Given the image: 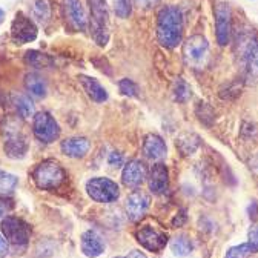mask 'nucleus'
Here are the masks:
<instances>
[{
	"mask_svg": "<svg viewBox=\"0 0 258 258\" xmlns=\"http://www.w3.org/2000/svg\"><path fill=\"white\" fill-rule=\"evenodd\" d=\"M184 34L183 14L178 7H163L157 14V40L161 46L174 49L177 48Z\"/></svg>",
	"mask_w": 258,
	"mask_h": 258,
	"instance_id": "1",
	"label": "nucleus"
},
{
	"mask_svg": "<svg viewBox=\"0 0 258 258\" xmlns=\"http://www.w3.org/2000/svg\"><path fill=\"white\" fill-rule=\"evenodd\" d=\"M89 7V32L92 40L99 46H106L109 42V10L106 0H88Z\"/></svg>",
	"mask_w": 258,
	"mask_h": 258,
	"instance_id": "2",
	"label": "nucleus"
},
{
	"mask_svg": "<svg viewBox=\"0 0 258 258\" xmlns=\"http://www.w3.org/2000/svg\"><path fill=\"white\" fill-rule=\"evenodd\" d=\"M32 180L42 190H55L67 180V172L58 161L48 158L40 161L36 169L32 171Z\"/></svg>",
	"mask_w": 258,
	"mask_h": 258,
	"instance_id": "3",
	"label": "nucleus"
},
{
	"mask_svg": "<svg viewBox=\"0 0 258 258\" xmlns=\"http://www.w3.org/2000/svg\"><path fill=\"white\" fill-rule=\"evenodd\" d=\"M0 229H2V235L8 241V244H13L16 247H23L29 243L31 238V226L14 215H8L0 221Z\"/></svg>",
	"mask_w": 258,
	"mask_h": 258,
	"instance_id": "4",
	"label": "nucleus"
},
{
	"mask_svg": "<svg viewBox=\"0 0 258 258\" xmlns=\"http://www.w3.org/2000/svg\"><path fill=\"white\" fill-rule=\"evenodd\" d=\"M86 194L97 203H114L120 197V187L106 177H94L86 183Z\"/></svg>",
	"mask_w": 258,
	"mask_h": 258,
	"instance_id": "5",
	"label": "nucleus"
},
{
	"mask_svg": "<svg viewBox=\"0 0 258 258\" xmlns=\"http://www.w3.org/2000/svg\"><path fill=\"white\" fill-rule=\"evenodd\" d=\"M32 133L39 142L49 145L60 137V126L49 112L40 111L32 117Z\"/></svg>",
	"mask_w": 258,
	"mask_h": 258,
	"instance_id": "6",
	"label": "nucleus"
},
{
	"mask_svg": "<svg viewBox=\"0 0 258 258\" xmlns=\"http://www.w3.org/2000/svg\"><path fill=\"white\" fill-rule=\"evenodd\" d=\"M39 29L36 22L23 13H17L11 23V40L16 45L31 43L37 39Z\"/></svg>",
	"mask_w": 258,
	"mask_h": 258,
	"instance_id": "7",
	"label": "nucleus"
},
{
	"mask_svg": "<svg viewBox=\"0 0 258 258\" xmlns=\"http://www.w3.org/2000/svg\"><path fill=\"white\" fill-rule=\"evenodd\" d=\"M215 14V39L220 46H226L232 36V13L226 2H218L214 8Z\"/></svg>",
	"mask_w": 258,
	"mask_h": 258,
	"instance_id": "8",
	"label": "nucleus"
},
{
	"mask_svg": "<svg viewBox=\"0 0 258 258\" xmlns=\"http://www.w3.org/2000/svg\"><path fill=\"white\" fill-rule=\"evenodd\" d=\"M209 55V42L203 36H190L183 45V57L190 67L200 68Z\"/></svg>",
	"mask_w": 258,
	"mask_h": 258,
	"instance_id": "9",
	"label": "nucleus"
},
{
	"mask_svg": "<svg viewBox=\"0 0 258 258\" xmlns=\"http://www.w3.org/2000/svg\"><path fill=\"white\" fill-rule=\"evenodd\" d=\"M61 14H63L64 22L68 23V26L73 31H86L88 17L82 5V0H63Z\"/></svg>",
	"mask_w": 258,
	"mask_h": 258,
	"instance_id": "10",
	"label": "nucleus"
},
{
	"mask_svg": "<svg viewBox=\"0 0 258 258\" xmlns=\"http://www.w3.org/2000/svg\"><path fill=\"white\" fill-rule=\"evenodd\" d=\"M136 238L139 244L149 252H161L168 244L166 232H161L152 226H143V228L137 229Z\"/></svg>",
	"mask_w": 258,
	"mask_h": 258,
	"instance_id": "11",
	"label": "nucleus"
},
{
	"mask_svg": "<svg viewBox=\"0 0 258 258\" xmlns=\"http://www.w3.org/2000/svg\"><path fill=\"white\" fill-rule=\"evenodd\" d=\"M149 206H151V197L143 190L131 192L126 199V203H124L127 218L131 221H140L146 215Z\"/></svg>",
	"mask_w": 258,
	"mask_h": 258,
	"instance_id": "12",
	"label": "nucleus"
},
{
	"mask_svg": "<svg viewBox=\"0 0 258 258\" xmlns=\"http://www.w3.org/2000/svg\"><path fill=\"white\" fill-rule=\"evenodd\" d=\"M146 178H148V169L142 160H131L123 166L121 181L126 187L137 189L146 181Z\"/></svg>",
	"mask_w": 258,
	"mask_h": 258,
	"instance_id": "13",
	"label": "nucleus"
},
{
	"mask_svg": "<svg viewBox=\"0 0 258 258\" xmlns=\"http://www.w3.org/2000/svg\"><path fill=\"white\" fill-rule=\"evenodd\" d=\"M148 186H149V190L155 196H161V194H165L169 187V171L166 168L165 163H155L149 172H148Z\"/></svg>",
	"mask_w": 258,
	"mask_h": 258,
	"instance_id": "14",
	"label": "nucleus"
},
{
	"mask_svg": "<svg viewBox=\"0 0 258 258\" xmlns=\"http://www.w3.org/2000/svg\"><path fill=\"white\" fill-rule=\"evenodd\" d=\"M143 155L148 160L160 161L163 160L168 154V146L165 140L157 134H148L143 140Z\"/></svg>",
	"mask_w": 258,
	"mask_h": 258,
	"instance_id": "15",
	"label": "nucleus"
},
{
	"mask_svg": "<svg viewBox=\"0 0 258 258\" xmlns=\"http://www.w3.org/2000/svg\"><path fill=\"white\" fill-rule=\"evenodd\" d=\"M80 247L85 256L88 258H97L105 252V241L95 231H86L82 234L80 238Z\"/></svg>",
	"mask_w": 258,
	"mask_h": 258,
	"instance_id": "16",
	"label": "nucleus"
},
{
	"mask_svg": "<svg viewBox=\"0 0 258 258\" xmlns=\"http://www.w3.org/2000/svg\"><path fill=\"white\" fill-rule=\"evenodd\" d=\"M60 149L70 158H83L91 149V142L86 137H68L60 143Z\"/></svg>",
	"mask_w": 258,
	"mask_h": 258,
	"instance_id": "17",
	"label": "nucleus"
},
{
	"mask_svg": "<svg viewBox=\"0 0 258 258\" xmlns=\"http://www.w3.org/2000/svg\"><path fill=\"white\" fill-rule=\"evenodd\" d=\"M79 80L85 89V92L88 94V97L95 102V103H103L108 100V91L102 86V83L94 79V77H89V76H79Z\"/></svg>",
	"mask_w": 258,
	"mask_h": 258,
	"instance_id": "18",
	"label": "nucleus"
},
{
	"mask_svg": "<svg viewBox=\"0 0 258 258\" xmlns=\"http://www.w3.org/2000/svg\"><path fill=\"white\" fill-rule=\"evenodd\" d=\"M28 142L25 137H22L19 133H13V134H8V139L5 140V145H4V151H5V155L13 158V160H20L26 155L28 152Z\"/></svg>",
	"mask_w": 258,
	"mask_h": 258,
	"instance_id": "19",
	"label": "nucleus"
},
{
	"mask_svg": "<svg viewBox=\"0 0 258 258\" xmlns=\"http://www.w3.org/2000/svg\"><path fill=\"white\" fill-rule=\"evenodd\" d=\"M25 88L28 91V95L34 97V99H43L48 94V85L46 80L37 74V73H29L25 77Z\"/></svg>",
	"mask_w": 258,
	"mask_h": 258,
	"instance_id": "20",
	"label": "nucleus"
},
{
	"mask_svg": "<svg viewBox=\"0 0 258 258\" xmlns=\"http://www.w3.org/2000/svg\"><path fill=\"white\" fill-rule=\"evenodd\" d=\"M11 103L16 109V112L22 118H31L36 115V108L32 103L31 97L22 92H13L11 94Z\"/></svg>",
	"mask_w": 258,
	"mask_h": 258,
	"instance_id": "21",
	"label": "nucleus"
},
{
	"mask_svg": "<svg viewBox=\"0 0 258 258\" xmlns=\"http://www.w3.org/2000/svg\"><path fill=\"white\" fill-rule=\"evenodd\" d=\"M200 137L196 136V134H181L175 145L178 148V151L183 154V155H192V154H196V151L200 148Z\"/></svg>",
	"mask_w": 258,
	"mask_h": 258,
	"instance_id": "22",
	"label": "nucleus"
},
{
	"mask_svg": "<svg viewBox=\"0 0 258 258\" xmlns=\"http://www.w3.org/2000/svg\"><path fill=\"white\" fill-rule=\"evenodd\" d=\"M171 250L177 256H187L194 250V241L190 240L189 235L180 234L171 241Z\"/></svg>",
	"mask_w": 258,
	"mask_h": 258,
	"instance_id": "23",
	"label": "nucleus"
},
{
	"mask_svg": "<svg viewBox=\"0 0 258 258\" xmlns=\"http://www.w3.org/2000/svg\"><path fill=\"white\" fill-rule=\"evenodd\" d=\"M32 19L40 25H46L51 19V8L46 0H36L32 4Z\"/></svg>",
	"mask_w": 258,
	"mask_h": 258,
	"instance_id": "24",
	"label": "nucleus"
},
{
	"mask_svg": "<svg viewBox=\"0 0 258 258\" xmlns=\"http://www.w3.org/2000/svg\"><path fill=\"white\" fill-rule=\"evenodd\" d=\"M172 92H174L175 102H178V103H186L192 97V88L184 79H177L175 80Z\"/></svg>",
	"mask_w": 258,
	"mask_h": 258,
	"instance_id": "25",
	"label": "nucleus"
},
{
	"mask_svg": "<svg viewBox=\"0 0 258 258\" xmlns=\"http://www.w3.org/2000/svg\"><path fill=\"white\" fill-rule=\"evenodd\" d=\"M25 61L29 64L32 68H46V67H51V58L43 54V52H39V51H28L26 55H25Z\"/></svg>",
	"mask_w": 258,
	"mask_h": 258,
	"instance_id": "26",
	"label": "nucleus"
},
{
	"mask_svg": "<svg viewBox=\"0 0 258 258\" xmlns=\"http://www.w3.org/2000/svg\"><path fill=\"white\" fill-rule=\"evenodd\" d=\"M19 178L7 171H0V196H10L16 190Z\"/></svg>",
	"mask_w": 258,
	"mask_h": 258,
	"instance_id": "27",
	"label": "nucleus"
},
{
	"mask_svg": "<svg viewBox=\"0 0 258 258\" xmlns=\"http://www.w3.org/2000/svg\"><path fill=\"white\" fill-rule=\"evenodd\" d=\"M252 253H253V250H252L250 244L246 241V243L229 247L228 250H226L224 258H249Z\"/></svg>",
	"mask_w": 258,
	"mask_h": 258,
	"instance_id": "28",
	"label": "nucleus"
},
{
	"mask_svg": "<svg viewBox=\"0 0 258 258\" xmlns=\"http://www.w3.org/2000/svg\"><path fill=\"white\" fill-rule=\"evenodd\" d=\"M118 89L123 95L126 97H131V99H136V97H139V92H140V88L139 85L131 80V79H121L118 82Z\"/></svg>",
	"mask_w": 258,
	"mask_h": 258,
	"instance_id": "29",
	"label": "nucleus"
},
{
	"mask_svg": "<svg viewBox=\"0 0 258 258\" xmlns=\"http://www.w3.org/2000/svg\"><path fill=\"white\" fill-rule=\"evenodd\" d=\"M114 11L120 19H127L133 13L131 0H114Z\"/></svg>",
	"mask_w": 258,
	"mask_h": 258,
	"instance_id": "30",
	"label": "nucleus"
},
{
	"mask_svg": "<svg viewBox=\"0 0 258 258\" xmlns=\"http://www.w3.org/2000/svg\"><path fill=\"white\" fill-rule=\"evenodd\" d=\"M247 243L250 244L253 253H258V224H252L247 231Z\"/></svg>",
	"mask_w": 258,
	"mask_h": 258,
	"instance_id": "31",
	"label": "nucleus"
},
{
	"mask_svg": "<svg viewBox=\"0 0 258 258\" xmlns=\"http://www.w3.org/2000/svg\"><path fill=\"white\" fill-rule=\"evenodd\" d=\"M13 209H14L13 200H10L7 197H0V221H2L4 218H7Z\"/></svg>",
	"mask_w": 258,
	"mask_h": 258,
	"instance_id": "32",
	"label": "nucleus"
},
{
	"mask_svg": "<svg viewBox=\"0 0 258 258\" xmlns=\"http://www.w3.org/2000/svg\"><path fill=\"white\" fill-rule=\"evenodd\" d=\"M108 165L111 168H121L124 165V155L118 151H114L108 157Z\"/></svg>",
	"mask_w": 258,
	"mask_h": 258,
	"instance_id": "33",
	"label": "nucleus"
},
{
	"mask_svg": "<svg viewBox=\"0 0 258 258\" xmlns=\"http://www.w3.org/2000/svg\"><path fill=\"white\" fill-rule=\"evenodd\" d=\"M249 67L252 74H258V45L253 46L249 52Z\"/></svg>",
	"mask_w": 258,
	"mask_h": 258,
	"instance_id": "34",
	"label": "nucleus"
},
{
	"mask_svg": "<svg viewBox=\"0 0 258 258\" xmlns=\"http://www.w3.org/2000/svg\"><path fill=\"white\" fill-rule=\"evenodd\" d=\"M186 214H187L186 209H180L175 214V217L172 218V226H174V228H181V226L186 223V220H187V215Z\"/></svg>",
	"mask_w": 258,
	"mask_h": 258,
	"instance_id": "35",
	"label": "nucleus"
},
{
	"mask_svg": "<svg viewBox=\"0 0 258 258\" xmlns=\"http://www.w3.org/2000/svg\"><path fill=\"white\" fill-rule=\"evenodd\" d=\"M10 253V244L5 240V237L0 234V256H7Z\"/></svg>",
	"mask_w": 258,
	"mask_h": 258,
	"instance_id": "36",
	"label": "nucleus"
},
{
	"mask_svg": "<svg viewBox=\"0 0 258 258\" xmlns=\"http://www.w3.org/2000/svg\"><path fill=\"white\" fill-rule=\"evenodd\" d=\"M126 258H148V256H146V253H145V252L134 249V250H131V252H129V253L126 255Z\"/></svg>",
	"mask_w": 258,
	"mask_h": 258,
	"instance_id": "37",
	"label": "nucleus"
},
{
	"mask_svg": "<svg viewBox=\"0 0 258 258\" xmlns=\"http://www.w3.org/2000/svg\"><path fill=\"white\" fill-rule=\"evenodd\" d=\"M137 2V5L139 7H143V8H148V7H151V5H154L157 0H136Z\"/></svg>",
	"mask_w": 258,
	"mask_h": 258,
	"instance_id": "38",
	"label": "nucleus"
},
{
	"mask_svg": "<svg viewBox=\"0 0 258 258\" xmlns=\"http://www.w3.org/2000/svg\"><path fill=\"white\" fill-rule=\"evenodd\" d=\"M4 20H5V11H4L2 8H0V25L4 23Z\"/></svg>",
	"mask_w": 258,
	"mask_h": 258,
	"instance_id": "39",
	"label": "nucleus"
},
{
	"mask_svg": "<svg viewBox=\"0 0 258 258\" xmlns=\"http://www.w3.org/2000/svg\"><path fill=\"white\" fill-rule=\"evenodd\" d=\"M114 258H126V256H114Z\"/></svg>",
	"mask_w": 258,
	"mask_h": 258,
	"instance_id": "40",
	"label": "nucleus"
}]
</instances>
